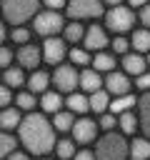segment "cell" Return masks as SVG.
I'll list each match as a JSON object with an SVG mask.
<instances>
[{
    "label": "cell",
    "instance_id": "9c48e42d",
    "mask_svg": "<svg viewBox=\"0 0 150 160\" xmlns=\"http://www.w3.org/2000/svg\"><path fill=\"white\" fill-rule=\"evenodd\" d=\"M95 135H98V122L95 120H90V118H80V120H75V125H72V138H75V142H92L95 140Z\"/></svg>",
    "mask_w": 150,
    "mask_h": 160
},
{
    "label": "cell",
    "instance_id": "f6af8a7d",
    "mask_svg": "<svg viewBox=\"0 0 150 160\" xmlns=\"http://www.w3.org/2000/svg\"><path fill=\"white\" fill-rule=\"evenodd\" d=\"M148 65H150V55H148Z\"/></svg>",
    "mask_w": 150,
    "mask_h": 160
},
{
    "label": "cell",
    "instance_id": "44dd1931",
    "mask_svg": "<svg viewBox=\"0 0 150 160\" xmlns=\"http://www.w3.org/2000/svg\"><path fill=\"white\" fill-rule=\"evenodd\" d=\"M132 48H135V52H150V30L148 28H142V30H135L132 32Z\"/></svg>",
    "mask_w": 150,
    "mask_h": 160
},
{
    "label": "cell",
    "instance_id": "7402d4cb",
    "mask_svg": "<svg viewBox=\"0 0 150 160\" xmlns=\"http://www.w3.org/2000/svg\"><path fill=\"white\" fill-rule=\"evenodd\" d=\"M85 28L80 25V20H72V22H68L65 25V30H62V35H65V40L68 42H80V40H85Z\"/></svg>",
    "mask_w": 150,
    "mask_h": 160
},
{
    "label": "cell",
    "instance_id": "d590c367",
    "mask_svg": "<svg viewBox=\"0 0 150 160\" xmlns=\"http://www.w3.org/2000/svg\"><path fill=\"white\" fill-rule=\"evenodd\" d=\"M10 62H12V50L10 48H0V65L10 68Z\"/></svg>",
    "mask_w": 150,
    "mask_h": 160
},
{
    "label": "cell",
    "instance_id": "8992f818",
    "mask_svg": "<svg viewBox=\"0 0 150 160\" xmlns=\"http://www.w3.org/2000/svg\"><path fill=\"white\" fill-rule=\"evenodd\" d=\"M52 85L58 88V92H72V90L80 85V72H78L72 65H55Z\"/></svg>",
    "mask_w": 150,
    "mask_h": 160
},
{
    "label": "cell",
    "instance_id": "f1b7e54d",
    "mask_svg": "<svg viewBox=\"0 0 150 160\" xmlns=\"http://www.w3.org/2000/svg\"><path fill=\"white\" fill-rule=\"evenodd\" d=\"M15 148H18V140L5 130V132L0 135V155H2V158H10V155L15 152Z\"/></svg>",
    "mask_w": 150,
    "mask_h": 160
},
{
    "label": "cell",
    "instance_id": "e0dca14e",
    "mask_svg": "<svg viewBox=\"0 0 150 160\" xmlns=\"http://www.w3.org/2000/svg\"><path fill=\"white\" fill-rule=\"evenodd\" d=\"M50 80H52V78H50L48 72H42V70L38 72V70H35V72L30 75V80H28V88H30V92H40V95H42V92H48Z\"/></svg>",
    "mask_w": 150,
    "mask_h": 160
},
{
    "label": "cell",
    "instance_id": "7a4b0ae2",
    "mask_svg": "<svg viewBox=\"0 0 150 160\" xmlns=\"http://www.w3.org/2000/svg\"><path fill=\"white\" fill-rule=\"evenodd\" d=\"M95 155H98V160H125L130 155V145L118 132H108L105 138L98 140Z\"/></svg>",
    "mask_w": 150,
    "mask_h": 160
},
{
    "label": "cell",
    "instance_id": "5b68a950",
    "mask_svg": "<svg viewBox=\"0 0 150 160\" xmlns=\"http://www.w3.org/2000/svg\"><path fill=\"white\" fill-rule=\"evenodd\" d=\"M132 25H135V15H132V10L125 8V5H115V8H110L108 15H105V28L112 30V32H118V35L132 30Z\"/></svg>",
    "mask_w": 150,
    "mask_h": 160
},
{
    "label": "cell",
    "instance_id": "277c9868",
    "mask_svg": "<svg viewBox=\"0 0 150 160\" xmlns=\"http://www.w3.org/2000/svg\"><path fill=\"white\" fill-rule=\"evenodd\" d=\"M32 28L42 38H55L60 30H65V20L60 18L58 10H45V12H38L32 18Z\"/></svg>",
    "mask_w": 150,
    "mask_h": 160
},
{
    "label": "cell",
    "instance_id": "d4e9b609",
    "mask_svg": "<svg viewBox=\"0 0 150 160\" xmlns=\"http://www.w3.org/2000/svg\"><path fill=\"white\" fill-rule=\"evenodd\" d=\"M68 108H70V112H88L90 110V98H85V95H80V92H70V98H68Z\"/></svg>",
    "mask_w": 150,
    "mask_h": 160
},
{
    "label": "cell",
    "instance_id": "83f0119b",
    "mask_svg": "<svg viewBox=\"0 0 150 160\" xmlns=\"http://www.w3.org/2000/svg\"><path fill=\"white\" fill-rule=\"evenodd\" d=\"M52 125H55V130H60V132H65V130H72V125H75V120H72V112H55V118H52Z\"/></svg>",
    "mask_w": 150,
    "mask_h": 160
},
{
    "label": "cell",
    "instance_id": "8d00e7d4",
    "mask_svg": "<svg viewBox=\"0 0 150 160\" xmlns=\"http://www.w3.org/2000/svg\"><path fill=\"white\" fill-rule=\"evenodd\" d=\"M135 85L140 88V90H150V72H142V75H138V80H135Z\"/></svg>",
    "mask_w": 150,
    "mask_h": 160
},
{
    "label": "cell",
    "instance_id": "7bdbcfd3",
    "mask_svg": "<svg viewBox=\"0 0 150 160\" xmlns=\"http://www.w3.org/2000/svg\"><path fill=\"white\" fill-rule=\"evenodd\" d=\"M128 2H130L132 8H145V5L150 2V0H128Z\"/></svg>",
    "mask_w": 150,
    "mask_h": 160
},
{
    "label": "cell",
    "instance_id": "f35d334b",
    "mask_svg": "<svg viewBox=\"0 0 150 160\" xmlns=\"http://www.w3.org/2000/svg\"><path fill=\"white\" fill-rule=\"evenodd\" d=\"M140 22H142L145 28H150V2H148L145 8H140Z\"/></svg>",
    "mask_w": 150,
    "mask_h": 160
},
{
    "label": "cell",
    "instance_id": "ba28073f",
    "mask_svg": "<svg viewBox=\"0 0 150 160\" xmlns=\"http://www.w3.org/2000/svg\"><path fill=\"white\" fill-rule=\"evenodd\" d=\"M65 52H68L65 50V40H60V38H48L42 42V60L50 62V65H60Z\"/></svg>",
    "mask_w": 150,
    "mask_h": 160
},
{
    "label": "cell",
    "instance_id": "4dcf8cb0",
    "mask_svg": "<svg viewBox=\"0 0 150 160\" xmlns=\"http://www.w3.org/2000/svg\"><path fill=\"white\" fill-rule=\"evenodd\" d=\"M15 102H18L20 110H32L35 108V92H18Z\"/></svg>",
    "mask_w": 150,
    "mask_h": 160
},
{
    "label": "cell",
    "instance_id": "9a60e30c",
    "mask_svg": "<svg viewBox=\"0 0 150 160\" xmlns=\"http://www.w3.org/2000/svg\"><path fill=\"white\" fill-rule=\"evenodd\" d=\"M100 85H102V80H100V72H98L95 68L80 72V88H82L85 92H95V90H100Z\"/></svg>",
    "mask_w": 150,
    "mask_h": 160
},
{
    "label": "cell",
    "instance_id": "2e32d148",
    "mask_svg": "<svg viewBox=\"0 0 150 160\" xmlns=\"http://www.w3.org/2000/svg\"><path fill=\"white\" fill-rule=\"evenodd\" d=\"M130 158L132 160H150V140L148 138H135L130 142Z\"/></svg>",
    "mask_w": 150,
    "mask_h": 160
},
{
    "label": "cell",
    "instance_id": "ffe728a7",
    "mask_svg": "<svg viewBox=\"0 0 150 160\" xmlns=\"http://www.w3.org/2000/svg\"><path fill=\"white\" fill-rule=\"evenodd\" d=\"M20 108H5L0 112V125L2 130H12V128H20Z\"/></svg>",
    "mask_w": 150,
    "mask_h": 160
},
{
    "label": "cell",
    "instance_id": "d6a6232c",
    "mask_svg": "<svg viewBox=\"0 0 150 160\" xmlns=\"http://www.w3.org/2000/svg\"><path fill=\"white\" fill-rule=\"evenodd\" d=\"M10 40L12 42H18V45H28V40H30V30H25V28H15L12 32H10Z\"/></svg>",
    "mask_w": 150,
    "mask_h": 160
},
{
    "label": "cell",
    "instance_id": "1f68e13d",
    "mask_svg": "<svg viewBox=\"0 0 150 160\" xmlns=\"http://www.w3.org/2000/svg\"><path fill=\"white\" fill-rule=\"evenodd\" d=\"M70 60H72V65H88L92 58L88 55V50H80V48H72L70 50Z\"/></svg>",
    "mask_w": 150,
    "mask_h": 160
},
{
    "label": "cell",
    "instance_id": "60d3db41",
    "mask_svg": "<svg viewBox=\"0 0 150 160\" xmlns=\"http://www.w3.org/2000/svg\"><path fill=\"white\" fill-rule=\"evenodd\" d=\"M42 2H45V5H48V8H50V10H60V8H62V5H68V2H65V0H42Z\"/></svg>",
    "mask_w": 150,
    "mask_h": 160
},
{
    "label": "cell",
    "instance_id": "603a6c76",
    "mask_svg": "<svg viewBox=\"0 0 150 160\" xmlns=\"http://www.w3.org/2000/svg\"><path fill=\"white\" fill-rule=\"evenodd\" d=\"M92 68H95L98 72H112V70H115V58L100 50V52L92 58Z\"/></svg>",
    "mask_w": 150,
    "mask_h": 160
},
{
    "label": "cell",
    "instance_id": "6da1fadb",
    "mask_svg": "<svg viewBox=\"0 0 150 160\" xmlns=\"http://www.w3.org/2000/svg\"><path fill=\"white\" fill-rule=\"evenodd\" d=\"M18 130H20V142L32 155H48L58 145L55 142V125L48 122L38 112H30L28 118H22V122H20Z\"/></svg>",
    "mask_w": 150,
    "mask_h": 160
},
{
    "label": "cell",
    "instance_id": "836d02e7",
    "mask_svg": "<svg viewBox=\"0 0 150 160\" xmlns=\"http://www.w3.org/2000/svg\"><path fill=\"white\" fill-rule=\"evenodd\" d=\"M115 125H118V115H115V112H102V115H100V128H102V130L110 132Z\"/></svg>",
    "mask_w": 150,
    "mask_h": 160
},
{
    "label": "cell",
    "instance_id": "cb8c5ba5",
    "mask_svg": "<svg viewBox=\"0 0 150 160\" xmlns=\"http://www.w3.org/2000/svg\"><path fill=\"white\" fill-rule=\"evenodd\" d=\"M60 105H62L60 92H42V98H40V108H42L45 112H60Z\"/></svg>",
    "mask_w": 150,
    "mask_h": 160
},
{
    "label": "cell",
    "instance_id": "74e56055",
    "mask_svg": "<svg viewBox=\"0 0 150 160\" xmlns=\"http://www.w3.org/2000/svg\"><path fill=\"white\" fill-rule=\"evenodd\" d=\"M10 100H12V95H10V85H2L0 88V105H10Z\"/></svg>",
    "mask_w": 150,
    "mask_h": 160
},
{
    "label": "cell",
    "instance_id": "bcb514c9",
    "mask_svg": "<svg viewBox=\"0 0 150 160\" xmlns=\"http://www.w3.org/2000/svg\"><path fill=\"white\" fill-rule=\"evenodd\" d=\"M42 160H48V158H42Z\"/></svg>",
    "mask_w": 150,
    "mask_h": 160
},
{
    "label": "cell",
    "instance_id": "3957f363",
    "mask_svg": "<svg viewBox=\"0 0 150 160\" xmlns=\"http://www.w3.org/2000/svg\"><path fill=\"white\" fill-rule=\"evenodd\" d=\"M40 0H2V15L10 25H22L25 20L35 18Z\"/></svg>",
    "mask_w": 150,
    "mask_h": 160
},
{
    "label": "cell",
    "instance_id": "5bb4252c",
    "mask_svg": "<svg viewBox=\"0 0 150 160\" xmlns=\"http://www.w3.org/2000/svg\"><path fill=\"white\" fill-rule=\"evenodd\" d=\"M138 110H140V130L145 132V138H150V90L138 100Z\"/></svg>",
    "mask_w": 150,
    "mask_h": 160
},
{
    "label": "cell",
    "instance_id": "4316f807",
    "mask_svg": "<svg viewBox=\"0 0 150 160\" xmlns=\"http://www.w3.org/2000/svg\"><path fill=\"white\" fill-rule=\"evenodd\" d=\"M2 80H5V85H10V88H20V85L25 82L22 68H20V65H18V68H5V75H2Z\"/></svg>",
    "mask_w": 150,
    "mask_h": 160
},
{
    "label": "cell",
    "instance_id": "4fadbf2b",
    "mask_svg": "<svg viewBox=\"0 0 150 160\" xmlns=\"http://www.w3.org/2000/svg\"><path fill=\"white\" fill-rule=\"evenodd\" d=\"M145 65H148V60H145L140 52H128V55H122V70H125L128 75H142V72H145Z\"/></svg>",
    "mask_w": 150,
    "mask_h": 160
},
{
    "label": "cell",
    "instance_id": "ee69618b",
    "mask_svg": "<svg viewBox=\"0 0 150 160\" xmlns=\"http://www.w3.org/2000/svg\"><path fill=\"white\" fill-rule=\"evenodd\" d=\"M105 2H108V5H112V8H115V5H120V2H122V0H105Z\"/></svg>",
    "mask_w": 150,
    "mask_h": 160
},
{
    "label": "cell",
    "instance_id": "d6986e66",
    "mask_svg": "<svg viewBox=\"0 0 150 160\" xmlns=\"http://www.w3.org/2000/svg\"><path fill=\"white\" fill-rule=\"evenodd\" d=\"M138 105V100L128 92V95H118L112 102H110V112H115V115H122V112H128V110H132Z\"/></svg>",
    "mask_w": 150,
    "mask_h": 160
},
{
    "label": "cell",
    "instance_id": "b9f144b4",
    "mask_svg": "<svg viewBox=\"0 0 150 160\" xmlns=\"http://www.w3.org/2000/svg\"><path fill=\"white\" fill-rule=\"evenodd\" d=\"M5 160H30V158H28L25 152H12V155H10V158H5Z\"/></svg>",
    "mask_w": 150,
    "mask_h": 160
},
{
    "label": "cell",
    "instance_id": "52a82bcc",
    "mask_svg": "<svg viewBox=\"0 0 150 160\" xmlns=\"http://www.w3.org/2000/svg\"><path fill=\"white\" fill-rule=\"evenodd\" d=\"M68 15L72 20L98 18L102 15V2L100 0H68Z\"/></svg>",
    "mask_w": 150,
    "mask_h": 160
},
{
    "label": "cell",
    "instance_id": "8fae6325",
    "mask_svg": "<svg viewBox=\"0 0 150 160\" xmlns=\"http://www.w3.org/2000/svg\"><path fill=\"white\" fill-rule=\"evenodd\" d=\"M105 88H108V92L110 95H128L130 92V80H128V72H108V78H105Z\"/></svg>",
    "mask_w": 150,
    "mask_h": 160
},
{
    "label": "cell",
    "instance_id": "f546056e",
    "mask_svg": "<svg viewBox=\"0 0 150 160\" xmlns=\"http://www.w3.org/2000/svg\"><path fill=\"white\" fill-rule=\"evenodd\" d=\"M55 152L60 160H72L75 158V140H60L55 145Z\"/></svg>",
    "mask_w": 150,
    "mask_h": 160
},
{
    "label": "cell",
    "instance_id": "7c38bea8",
    "mask_svg": "<svg viewBox=\"0 0 150 160\" xmlns=\"http://www.w3.org/2000/svg\"><path fill=\"white\" fill-rule=\"evenodd\" d=\"M82 42H85L88 50H98V52H100V50L108 45V35H105V30H102L100 25H90L88 32H85V40H82Z\"/></svg>",
    "mask_w": 150,
    "mask_h": 160
},
{
    "label": "cell",
    "instance_id": "484cf974",
    "mask_svg": "<svg viewBox=\"0 0 150 160\" xmlns=\"http://www.w3.org/2000/svg\"><path fill=\"white\" fill-rule=\"evenodd\" d=\"M138 122H140V118H135L130 110L122 112V115H118V125H120V130H122L125 135H132V132L138 130Z\"/></svg>",
    "mask_w": 150,
    "mask_h": 160
},
{
    "label": "cell",
    "instance_id": "ac0fdd59",
    "mask_svg": "<svg viewBox=\"0 0 150 160\" xmlns=\"http://www.w3.org/2000/svg\"><path fill=\"white\" fill-rule=\"evenodd\" d=\"M110 108V92L108 90H95V92H90V110H95V112H105Z\"/></svg>",
    "mask_w": 150,
    "mask_h": 160
},
{
    "label": "cell",
    "instance_id": "30bf717a",
    "mask_svg": "<svg viewBox=\"0 0 150 160\" xmlns=\"http://www.w3.org/2000/svg\"><path fill=\"white\" fill-rule=\"evenodd\" d=\"M18 65L20 68H28V70H35L38 65H40V58H42V52H40V48L38 45H20V50H18Z\"/></svg>",
    "mask_w": 150,
    "mask_h": 160
},
{
    "label": "cell",
    "instance_id": "ab89813d",
    "mask_svg": "<svg viewBox=\"0 0 150 160\" xmlns=\"http://www.w3.org/2000/svg\"><path fill=\"white\" fill-rule=\"evenodd\" d=\"M72 160H98V155L95 152H90V150H80V152H75V158Z\"/></svg>",
    "mask_w": 150,
    "mask_h": 160
},
{
    "label": "cell",
    "instance_id": "e575fe53",
    "mask_svg": "<svg viewBox=\"0 0 150 160\" xmlns=\"http://www.w3.org/2000/svg\"><path fill=\"white\" fill-rule=\"evenodd\" d=\"M130 45H132V42H128V40H125V38H120V35L112 40V50H115V52H120V55H128V48H130Z\"/></svg>",
    "mask_w": 150,
    "mask_h": 160
}]
</instances>
